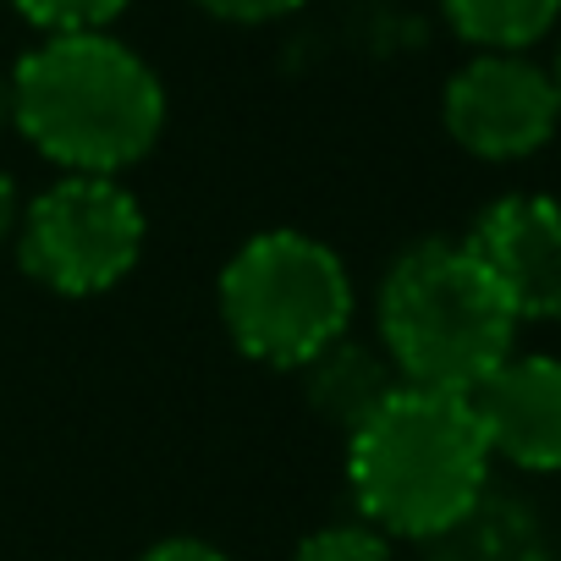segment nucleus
I'll use <instances>...</instances> for the list:
<instances>
[{"mask_svg":"<svg viewBox=\"0 0 561 561\" xmlns=\"http://www.w3.org/2000/svg\"><path fill=\"white\" fill-rule=\"evenodd\" d=\"M18 264L56 298H100L138 270L149 215L122 176L61 171L45 193L23 198Z\"/></svg>","mask_w":561,"mask_h":561,"instance_id":"obj_5","label":"nucleus"},{"mask_svg":"<svg viewBox=\"0 0 561 561\" xmlns=\"http://www.w3.org/2000/svg\"><path fill=\"white\" fill-rule=\"evenodd\" d=\"M397 386H402V380H397V369L386 364V353L353 342V331H347L342 342H331L320 358L304 364V397H309V408H314L325 424H336V430H358Z\"/></svg>","mask_w":561,"mask_h":561,"instance_id":"obj_9","label":"nucleus"},{"mask_svg":"<svg viewBox=\"0 0 561 561\" xmlns=\"http://www.w3.org/2000/svg\"><path fill=\"white\" fill-rule=\"evenodd\" d=\"M440 18L468 50L528 56L561 28V0H440Z\"/></svg>","mask_w":561,"mask_h":561,"instance_id":"obj_10","label":"nucleus"},{"mask_svg":"<svg viewBox=\"0 0 561 561\" xmlns=\"http://www.w3.org/2000/svg\"><path fill=\"white\" fill-rule=\"evenodd\" d=\"M215 304L242 358L270 369H304L353 331L358 287L331 242L275 226L248 237L226 259Z\"/></svg>","mask_w":561,"mask_h":561,"instance_id":"obj_4","label":"nucleus"},{"mask_svg":"<svg viewBox=\"0 0 561 561\" xmlns=\"http://www.w3.org/2000/svg\"><path fill=\"white\" fill-rule=\"evenodd\" d=\"M0 127H7V78H0Z\"/></svg>","mask_w":561,"mask_h":561,"instance_id":"obj_17","label":"nucleus"},{"mask_svg":"<svg viewBox=\"0 0 561 561\" xmlns=\"http://www.w3.org/2000/svg\"><path fill=\"white\" fill-rule=\"evenodd\" d=\"M18 220H23V193H18V182L7 171H0V242L18 237Z\"/></svg>","mask_w":561,"mask_h":561,"instance_id":"obj_15","label":"nucleus"},{"mask_svg":"<svg viewBox=\"0 0 561 561\" xmlns=\"http://www.w3.org/2000/svg\"><path fill=\"white\" fill-rule=\"evenodd\" d=\"M12 7L28 28H39V39H50V34H111L133 0H12Z\"/></svg>","mask_w":561,"mask_h":561,"instance_id":"obj_11","label":"nucleus"},{"mask_svg":"<svg viewBox=\"0 0 561 561\" xmlns=\"http://www.w3.org/2000/svg\"><path fill=\"white\" fill-rule=\"evenodd\" d=\"M468 402L495 462L517 473H561V358L506 353Z\"/></svg>","mask_w":561,"mask_h":561,"instance_id":"obj_8","label":"nucleus"},{"mask_svg":"<svg viewBox=\"0 0 561 561\" xmlns=\"http://www.w3.org/2000/svg\"><path fill=\"white\" fill-rule=\"evenodd\" d=\"M198 12H209L215 23H237V28H264V23H280L304 12L309 0H193Z\"/></svg>","mask_w":561,"mask_h":561,"instance_id":"obj_13","label":"nucleus"},{"mask_svg":"<svg viewBox=\"0 0 561 561\" xmlns=\"http://www.w3.org/2000/svg\"><path fill=\"white\" fill-rule=\"evenodd\" d=\"M462 242L501 287L517 325L561 320V198L501 193L479 209Z\"/></svg>","mask_w":561,"mask_h":561,"instance_id":"obj_7","label":"nucleus"},{"mask_svg":"<svg viewBox=\"0 0 561 561\" xmlns=\"http://www.w3.org/2000/svg\"><path fill=\"white\" fill-rule=\"evenodd\" d=\"M7 122L56 171L122 176L165 133V83L116 34H50L12 67Z\"/></svg>","mask_w":561,"mask_h":561,"instance_id":"obj_1","label":"nucleus"},{"mask_svg":"<svg viewBox=\"0 0 561 561\" xmlns=\"http://www.w3.org/2000/svg\"><path fill=\"white\" fill-rule=\"evenodd\" d=\"M490 446L473 402L457 391L397 386L358 430H347V490L386 539L457 534L490 490Z\"/></svg>","mask_w":561,"mask_h":561,"instance_id":"obj_2","label":"nucleus"},{"mask_svg":"<svg viewBox=\"0 0 561 561\" xmlns=\"http://www.w3.org/2000/svg\"><path fill=\"white\" fill-rule=\"evenodd\" d=\"M380 353L402 386L468 397L506 353H517V314L468 242L430 237L397 253L375 298Z\"/></svg>","mask_w":561,"mask_h":561,"instance_id":"obj_3","label":"nucleus"},{"mask_svg":"<svg viewBox=\"0 0 561 561\" xmlns=\"http://www.w3.org/2000/svg\"><path fill=\"white\" fill-rule=\"evenodd\" d=\"M293 561H397V550L375 523L358 517V523H325V528L304 534Z\"/></svg>","mask_w":561,"mask_h":561,"instance_id":"obj_12","label":"nucleus"},{"mask_svg":"<svg viewBox=\"0 0 561 561\" xmlns=\"http://www.w3.org/2000/svg\"><path fill=\"white\" fill-rule=\"evenodd\" d=\"M440 122L462 154L512 165L539 154L561 133V89L534 56L473 50V61H462L446 78Z\"/></svg>","mask_w":561,"mask_h":561,"instance_id":"obj_6","label":"nucleus"},{"mask_svg":"<svg viewBox=\"0 0 561 561\" xmlns=\"http://www.w3.org/2000/svg\"><path fill=\"white\" fill-rule=\"evenodd\" d=\"M138 561H231L220 545H209V539H193V534H176V539H160V545H149Z\"/></svg>","mask_w":561,"mask_h":561,"instance_id":"obj_14","label":"nucleus"},{"mask_svg":"<svg viewBox=\"0 0 561 561\" xmlns=\"http://www.w3.org/2000/svg\"><path fill=\"white\" fill-rule=\"evenodd\" d=\"M550 78H556V89H561V45H556V61H550Z\"/></svg>","mask_w":561,"mask_h":561,"instance_id":"obj_16","label":"nucleus"}]
</instances>
